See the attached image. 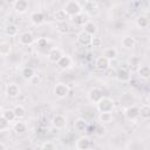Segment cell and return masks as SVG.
I'll use <instances>...</instances> for the list:
<instances>
[{"label":"cell","mask_w":150,"mask_h":150,"mask_svg":"<svg viewBox=\"0 0 150 150\" xmlns=\"http://www.w3.org/2000/svg\"><path fill=\"white\" fill-rule=\"evenodd\" d=\"M96 108L100 112H112L115 108V102L112 98L103 95V97L98 102H96Z\"/></svg>","instance_id":"cell-1"},{"label":"cell","mask_w":150,"mask_h":150,"mask_svg":"<svg viewBox=\"0 0 150 150\" xmlns=\"http://www.w3.org/2000/svg\"><path fill=\"white\" fill-rule=\"evenodd\" d=\"M63 9H64V12L67 13L68 16H75V15L82 13V7H81L80 4H79L77 1H75V0L68 1V2L64 5Z\"/></svg>","instance_id":"cell-2"},{"label":"cell","mask_w":150,"mask_h":150,"mask_svg":"<svg viewBox=\"0 0 150 150\" xmlns=\"http://www.w3.org/2000/svg\"><path fill=\"white\" fill-rule=\"evenodd\" d=\"M69 90H70V89H69L68 84L62 83V82L57 83V84L54 87V94H55L56 97H59V98H64V97H67L68 94H69Z\"/></svg>","instance_id":"cell-3"},{"label":"cell","mask_w":150,"mask_h":150,"mask_svg":"<svg viewBox=\"0 0 150 150\" xmlns=\"http://www.w3.org/2000/svg\"><path fill=\"white\" fill-rule=\"evenodd\" d=\"M124 116L129 121H135L139 117V107L136 105H130L124 110Z\"/></svg>","instance_id":"cell-4"},{"label":"cell","mask_w":150,"mask_h":150,"mask_svg":"<svg viewBox=\"0 0 150 150\" xmlns=\"http://www.w3.org/2000/svg\"><path fill=\"white\" fill-rule=\"evenodd\" d=\"M91 146V141L88 136H81L77 138L76 143H75V148L77 150H87Z\"/></svg>","instance_id":"cell-5"},{"label":"cell","mask_w":150,"mask_h":150,"mask_svg":"<svg viewBox=\"0 0 150 150\" xmlns=\"http://www.w3.org/2000/svg\"><path fill=\"white\" fill-rule=\"evenodd\" d=\"M103 97V91L100 89V88H91L89 91H88V100L93 103H96L98 102L101 98Z\"/></svg>","instance_id":"cell-6"},{"label":"cell","mask_w":150,"mask_h":150,"mask_svg":"<svg viewBox=\"0 0 150 150\" xmlns=\"http://www.w3.org/2000/svg\"><path fill=\"white\" fill-rule=\"evenodd\" d=\"M13 7L18 14H25L28 11V1L27 0H15L13 4Z\"/></svg>","instance_id":"cell-7"},{"label":"cell","mask_w":150,"mask_h":150,"mask_svg":"<svg viewBox=\"0 0 150 150\" xmlns=\"http://www.w3.org/2000/svg\"><path fill=\"white\" fill-rule=\"evenodd\" d=\"M52 123H53L54 128L61 130V129H64V128H66V125H67V118H66L63 115H60V114H59V115H55V116L53 117Z\"/></svg>","instance_id":"cell-8"},{"label":"cell","mask_w":150,"mask_h":150,"mask_svg":"<svg viewBox=\"0 0 150 150\" xmlns=\"http://www.w3.org/2000/svg\"><path fill=\"white\" fill-rule=\"evenodd\" d=\"M95 68L97 70H101V71H104L109 68V60L107 57H104L103 55L102 56H98L96 60H95Z\"/></svg>","instance_id":"cell-9"},{"label":"cell","mask_w":150,"mask_h":150,"mask_svg":"<svg viewBox=\"0 0 150 150\" xmlns=\"http://www.w3.org/2000/svg\"><path fill=\"white\" fill-rule=\"evenodd\" d=\"M91 35L88 34L87 32L84 30H81L79 34H77V41L80 42V45H82L83 47H88L90 46V41H91Z\"/></svg>","instance_id":"cell-10"},{"label":"cell","mask_w":150,"mask_h":150,"mask_svg":"<svg viewBox=\"0 0 150 150\" xmlns=\"http://www.w3.org/2000/svg\"><path fill=\"white\" fill-rule=\"evenodd\" d=\"M6 94L8 97H12V98H15L20 95V88L16 83H9L7 84L6 87Z\"/></svg>","instance_id":"cell-11"},{"label":"cell","mask_w":150,"mask_h":150,"mask_svg":"<svg viewBox=\"0 0 150 150\" xmlns=\"http://www.w3.org/2000/svg\"><path fill=\"white\" fill-rule=\"evenodd\" d=\"M30 21L34 26H41L43 22H45V15L42 12L40 11H36V12H33L30 14Z\"/></svg>","instance_id":"cell-12"},{"label":"cell","mask_w":150,"mask_h":150,"mask_svg":"<svg viewBox=\"0 0 150 150\" xmlns=\"http://www.w3.org/2000/svg\"><path fill=\"white\" fill-rule=\"evenodd\" d=\"M121 45L124 49H132L135 46H136V40L134 36L131 35H125L122 38L121 40Z\"/></svg>","instance_id":"cell-13"},{"label":"cell","mask_w":150,"mask_h":150,"mask_svg":"<svg viewBox=\"0 0 150 150\" xmlns=\"http://www.w3.org/2000/svg\"><path fill=\"white\" fill-rule=\"evenodd\" d=\"M62 55H63V54H62V52H61L59 48H52V49L48 52V54H47V59H48L49 62L56 63V62L59 61V59H60Z\"/></svg>","instance_id":"cell-14"},{"label":"cell","mask_w":150,"mask_h":150,"mask_svg":"<svg viewBox=\"0 0 150 150\" xmlns=\"http://www.w3.org/2000/svg\"><path fill=\"white\" fill-rule=\"evenodd\" d=\"M71 63H73V60H71V57L68 56V55H62V56L59 59V61L56 62L57 67L61 68V69H68V68H70V67H71Z\"/></svg>","instance_id":"cell-15"},{"label":"cell","mask_w":150,"mask_h":150,"mask_svg":"<svg viewBox=\"0 0 150 150\" xmlns=\"http://www.w3.org/2000/svg\"><path fill=\"white\" fill-rule=\"evenodd\" d=\"M19 41L22 46H30L33 42H34V36L30 32H25L20 35L19 38Z\"/></svg>","instance_id":"cell-16"},{"label":"cell","mask_w":150,"mask_h":150,"mask_svg":"<svg viewBox=\"0 0 150 150\" xmlns=\"http://www.w3.org/2000/svg\"><path fill=\"white\" fill-rule=\"evenodd\" d=\"M74 128H75V130H76L77 132H83V131H86L87 128H88V122H87L84 118L80 117V118H77V120L74 122Z\"/></svg>","instance_id":"cell-17"},{"label":"cell","mask_w":150,"mask_h":150,"mask_svg":"<svg viewBox=\"0 0 150 150\" xmlns=\"http://www.w3.org/2000/svg\"><path fill=\"white\" fill-rule=\"evenodd\" d=\"M115 76H116V79H117L120 82H128V81L130 80V74H129V71H128L127 69H124V68L118 69Z\"/></svg>","instance_id":"cell-18"},{"label":"cell","mask_w":150,"mask_h":150,"mask_svg":"<svg viewBox=\"0 0 150 150\" xmlns=\"http://www.w3.org/2000/svg\"><path fill=\"white\" fill-rule=\"evenodd\" d=\"M137 74L142 80H148L150 77V67L146 64L139 66V68L137 69Z\"/></svg>","instance_id":"cell-19"},{"label":"cell","mask_w":150,"mask_h":150,"mask_svg":"<svg viewBox=\"0 0 150 150\" xmlns=\"http://www.w3.org/2000/svg\"><path fill=\"white\" fill-rule=\"evenodd\" d=\"M83 30L87 32L88 34H90L91 36H94L96 33H97V26L91 22V21H87L84 25H83Z\"/></svg>","instance_id":"cell-20"},{"label":"cell","mask_w":150,"mask_h":150,"mask_svg":"<svg viewBox=\"0 0 150 150\" xmlns=\"http://www.w3.org/2000/svg\"><path fill=\"white\" fill-rule=\"evenodd\" d=\"M112 112H100L98 115V121L101 122V124H109L112 122Z\"/></svg>","instance_id":"cell-21"},{"label":"cell","mask_w":150,"mask_h":150,"mask_svg":"<svg viewBox=\"0 0 150 150\" xmlns=\"http://www.w3.org/2000/svg\"><path fill=\"white\" fill-rule=\"evenodd\" d=\"M136 26L138 28H146L149 26V18H148V15H144V14L138 15L137 19H136Z\"/></svg>","instance_id":"cell-22"},{"label":"cell","mask_w":150,"mask_h":150,"mask_svg":"<svg viewBox=\"0 0 150 150\" xmlns=\"http://www.w3.org/2000/svg\"><path fill=\"white\" fill-rule=\"evenodd\" d=\"M103 56L107 57L108 60H111V59H116L117 57V49L114 48V47H109V48H105L103 50Z\"/></svg>","instance_id":"cell-23"},{"label":"cell","mask_w":150,"mask_h":150,"mask_svg":"<svg viewBox=\"0 0 150 150\" xmlns=\"http://www.w3.org/2000/svg\"><path fill=\"white\" fill-rule=\"evenodd\" d=\"M54 19H55L57 22H64V21H67L68 15H67V13L64 12V9L62 8V9H57V11L55 12Z\"/></svg>","instance_id":"cell-24"},{"label":"cell","mask_w":150,"mask_h":150,"mask_svg":"<svg viewBox=\"0 0 150 150\" xmlns=\"http://www.w3.org/2000/svg\"><path fill=\"white\" fill-rule=\"evenodd\" d=\"M139 116L143 120H148L150 117V105L148 103L141 105V108H139Z\"/></svg>","instance_id":"cell-25"},{"label":"cell","mask_w":150,"mask_h":150,"mask_svg":"<svg viewBox=\"0 0 150 150\" xmlns=\"http://www.w3.org/2000/svg\"><path fill=\"white\" fill-rule=\"evenodd\" d=\"M11 53H12V46L7 42H1L0 43V55L8 56Z\"/></svg>","instance_id":"cell-26"},{"label":"cell","mask_w":150,"mask_h":150,"mask_svg":"<svg viewBox=\"0 0 150 150\" xmlns=\"http://www.w3.org/2000/svg\"><path fill=\"white\" fill-rule=\"evenodd\" d=\"M21 75H22V77L25 80H29V79H32L35 75V70L32 67H25L22 69V71H21Z\"/></svg>","instance_id":"cell-27"},{"label":"cell","mask_w":150,"mask_h":150,"mask_svg":"<svg viewBox=\"0 0 150 150\" xmlns=\"http://www.w3.org/2000/svg\"><path fill=\"white\" fill-rule=\"evenodd\" d=\"M5 33L8 36H16V34H18V27H16V25H14V23L7 25L6 28H5Z\"/></svg>","instance_id":"cell-28"},{"label":"cell","mask_w":150,"mask_h":150,"mask_svg":"<svg viewBox=\"0 0 150 150\" xmlns=\"http://www.w3.org/2000/svg\"><path fill=\"white\" fill-rule=\"evenodd\" d=\"M13 111H14L16 118H22V117L26 116V109H25L23 105H20V104L16 105V107L13 109Z\"/></svg>","instance_id":"cell-29"},{"label":"cell","mask_w":150,"mask_h":150,"mask_svg":"<svg viewBox=\"0 0 150 150\" xmlns=\"http://www.w3.org/2000/svg\"><path fill=\"white\" fill-rule=\"evenodd\" d=\"M73 22H74L75 25H77V26H83V25L87 22V19H86V16H84L82 13H80V14L73 16Z\"/></svg>","instance_id":"cell-30"},{"label":"cell","mask_w":150,"mask_h":150,"mask_svg":"<svg viewBox=\"0 0 150 150\" xmlns=\"http://www.w3.org/2000/svg\"><path fill=\"white\" fill-rule=\"evenodd\" d=\"M1 115H2V116H4V117H5L9 123H11V122H13V121L16 118V117H15V114H14V111H13V109H6V110H4V111H2V114H1Z\"/></svg>","instance_id":"cell-31"},{"label":"cell","mask_w":150,"mask_h":150,"mask_svg":"<svg viewBox=\"0 0 150 150\" xmlns=\"http://www.w3.org/2000/svg\"><path fill=\"white\" fill-rule=\"evenodd\" d=\"M13 129L16 134H23L26 131V124L23 122H15L14 125H13Z\"/></svg>","instance_id":"cell-32"},{"label":"cell","mask_w":150,"mask_h":150,"mask_svg":"<svg viewBox=\"0 0 150 150\" xmlns=\"http://www.w3.org/2000/svg\"><path fill=\"white\" fill-rule=\"evenodd\" d=\"M84 9L88 13H94L97 9V6H96V4L94 1H87L86 5H84Z\"/></svg>","instance_id":"cell-33"},{"label":"cell","mask_w":150,"mask_h":150,"mask_svg":"<svg viewBox=\"0 0 150 150\" xmlns=\"http://www.w3.org/2000/svg\"><path fill=\"white\" fill-rule=\"evenodd\" d=\"M57 30L61 34H66L69 30V25L67 23V21H64V22H57Z\"/></svg>","instance_id":"cell-34"},{"label":"cell","mask_w":150,"mask_h":150,"mask_svg":"<svg viewBox=\"0 0 150 150\" xmlns=\"http://www.w3.org/2000/svg\"><path fill=\"white\" fill-rule=\"evenodd\" d=\"M9 128V122L1 115L0 116V131H5Z\"/></svg>","instance_id":"cell-35"},{"label":"cell","mask_w":150,"mask_h":150,"mask_svg":"<svg viewBox=\"0 0 150 150\" xmlns=\"http://www.w3.org/2000/svg\"><path fill=\"white\" fill-rule=\"evenodd\" d=\"M90 46L94 47V48H98L102 46V39L101 38H97V36H93L91 38V41H90Z\"/></svg>","instance_id":"cell-36"},{"label":"cell","mask_w":150,"mask_h":150,"mask_svg":"<svg viewBox=\"0 0 150 150\" xmlns=\"http://www.w3.org/2000/svg\"><path fill=\"white\" fill-rule=\"evenodd\" d=\"M41 149H47V150H52V149H56V144H54L53 142H45L40 145Z\"/></svg>","instance_id":"cell-37"},{"label":"cell","mask_w":150,"mask_h":150,"mask_svg":"<svg viewBox=\"0 0 150 150\" xmlns=\"http://www.w3.org/2000/svg\"><path fill=\"white\" fill-rule=\"evenodd\" d=\"M36 43H38V46L40 48H45L48 45V40H47V38H39L38 41H36Z\"/></svg>","instance_id":"cell-38"},{"label":"cell","mask_w":150,"mask_h":150,"mask_svg":"<svg viewBox=\"0 0 150 150\" xmlns=\"http://www.w3.org/2000/svg\"><path fill=\"white\" fill-rule=\"evenodd\" d=\"M28 81H29V83H30V84H33V86H38V84H40L41 79H40V76H39V75H36V74H35V75H34L32 79H29Z\"/></svg>","instance_id":"cell-39"},{"label":"cell","mask_w":150,"mask_h":150,"mask_svg":"<svg viewBox=\"0 0 150 150\" xmlns=\"http://www.w3.org/2000/svg\"><path fill=\"white\" fill-rule=\"evenodd\" d=\"M104 132H105V129H104L103 124H100V125H97V127H96V135L102 136Z\"/></svg>","instance_id":"cell-40"},{"label":"cell","mask_w":150,"mask_h":150,"mask_svg":"<svg viewBox=\"0 0 150 150\" xmlns=\"http://www.w3.org/2000/svg\"><path fill=\"white\" fill-rule=\"evenodd\" d=\"M117 64H118L117 57H116V59H111V60H109V67L115 68V67H117Z\"/></svg>","instance_id":"cell-41"},{"label":"cell","mask_w":150,"mask_h":150,"mask_svg":"<svg viewBox=\"0 0 150 150\" xmlns=\"http://www.w3.org/2000/svg\"><path fill=\"white\" fill-rule=\"evenodd\" d=\"M5 149H7L6 144H4L2 142H0V150H5Z\"/></svg>","instance_id":"cell-42"}]
</instances>
